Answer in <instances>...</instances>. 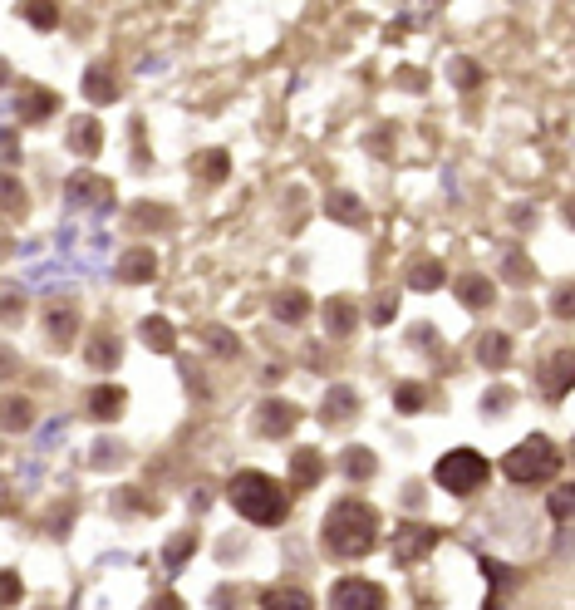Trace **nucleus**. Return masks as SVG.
<instances>
[{
  "label": "nucleus",
  "instance_id": "nucleus-32",
  "mask_svg": "<svg viewBox=\"0 0 575 610\" xmlns=\"http://www.w3.org/2000/svg\"><path fill=\"white\" fill-rule=\"evenodd\" d=\"M20 15L35 25V30H55L59 25V10L50 5V0H35V5H20Z\"/></svg>",
  "mask_w": 575,
  "mask_h": 610
},
{
  "label": "nucleus",
  "instance_id": "nucleus-16",
  "mask_svg": "<svg viewBox=\"0 0 575 610\" xmlns=\"http://www.w3.org/2000/svg\"><path fill=\"white\" fill-rule=\"evenodd\" d=\"M354 414H359V394H354V389H345V384H335V389L325 394L320 419H325V424H345V419H354Z\"/></svg>",
  "mask_w": 575,
  "mask_h": 610
},
{
  "label": "nucleus",
  "instance_id": "nucleus-43",
  "mask_svg": "<svg viewBox=\"0 0 575 610\" xmlns=\"http://www.w3.org/2000/svg\"><path fill=\"white\" fill-rule=\"evenodd\" d=\"M571 502H575L571 488H556L551 492V517H556V522H566V517H571Z\"/></svg>",
  "mask_w": 575,
  "mask_h": 610
},
{
  "label": "nucleus",
  "instance_id": "nucleus-14",
  "mask_svg": "<svg viewBox=\"0 0 575 610\" xmlns=\"http://www.w3.org/2000/svg\"><path fill=\"white\" fill-rule=\"evenodd\" d=\"M138 335H143V345H148L153 355H177V330L168 325V315H143Z\"/></svg>",
  "mask_w": 575,
  "mask_h": 610
},
{
  "label": "nucleus",
  "instance_id": "nucleus-10",
  "mask_svg": "<svg viewBox=\"0 0 575 610\" xmlns=\"http://www.w3.org/2000/svg\"><path fill=\"white\" fill-rule=\"evenodd\" d=\"M118 281H128V286H143V281H153L158 276V256L148 251V246H133V251H123L114 266Z\"/></svg>",
  "mask_w": 575,
  "mask_h": 610
},
{
  "label": "nucleus",
  "instance_id": "nucleus-6",
  "mask_svg": "<svg viewBox=\"0 0 575 610\" xmlns=\"http://www.w3.org/2000/svg\"><path fill=\"white\" fill-rule=\"evenodd\" d=\"M330 610H389V601H384V591L374 581L349 576V581L330 586Z\"/></svg>",
  "mask_w": 575,
  "mask_h": 610
},
{
  "label": "nucleus",
  "instance_id": "nucleus-33",
  "mask_svg": "<svg viewBox=\"0 0 575 610\" xmlns=\"http://www.w3.org/2000/svg\"><path fill=\"white\" fill-rule=\"evenodd\" d=\"M202 340H207L217 355H227V360H236V350H241V340H236L231 330H222V325H207V330H202Z\"/></svg>",
  "mask_w": 575,
  "mask_h": 610
},
{
  "label": "nucleus",
  "instance_id": "nucleus-35",
  "mask_svg": "<svg viewBox=\"0 0 575 610\" xmlns=\"http://www.w3.org/2000/svg\"><path fill=\"white\" fill-rule=\"evenodd\" d=\"M507 409H512V389H507V384L487 389V399H482V414H487V419H497V414H507Z\"/></svg>",
  "mask_w": 575,
  "mask_h": 610
},
{
  "label": "nucleus",
  "instance_id": "nucleus-7",
  "mask_svg": "<svg viewBox=\"0 0 575 610\" xmlns=\"http://www.w3.org/2000/svg\"><path fill=\"white\" fill-rule=\"evenodd\" d=\"M433 547H438V532H433V527H423V522H399V527H394V561H399V566L428 556Z\"/></svg>",
  "mask_w": 575,
  "mask_h": 610
},
{
  "label": "nucleus",
  "instance_id": "nucleus-3",
  "mask_svg": "<svg viewBox=\"0 0 575 610\" xmlns=\"http://www.w3.org/2000/svg\"><path fill=\"white\" fill-rule=\"evenodd\" d=\"M433 478H438V488L453 492V497H472V492L492 478V463H487L477 448H453V453L438 458Z\"/></svg>",
  "mask_w": 575,
  "mask_h": 610
},
{
  "label": "nucleus",
  "instance_id": "nucleus-40",
  "mask_svg": "<svg viewBox=\"0 0 575 610\" xmlns=\"http://www.w3.org/2000/svg\"><path fill=\"white\" fill-rule=\"evenodd\" d=\"M114 507L128 517V507H138V512H153V502L143 497V492H114Z\"/></svg>",
  "mask_w": 575,
  "mask_h": 610
},
{
  "label": "nucleus",
  "instance_id": "nucleus-28",
  "mask_svg": "<svg viewBox=\"0 0 575 610\" xmlns=\"http://www.w3.org/2000/svg\"><path fill=\"white\" fill-rule=\"evenodd\" d=\"M25 187H20V178H10V173H0V212L5 217H25Z\"/></svg>",
  "mask_w": 575,
  "mask_h": 610
},
{
  "label": "nucleus",
  "instance_id": "nucleus-39",
  "mask_svg": "<svg viewBox=\"0 0 575 610\" xmlns=\"http://www.w3.org/2000/svg\"><path fill=\"white\" fill-rule=\"evenodd\" d=\"M507 281H512V286H526V281H531V261H526L521 251L507 256Z\"/></svg>",
  "mask_w": 575,
  "mask_h": 610
},
{
  "label": "nucleus",
  "instance_id": "nucleus-26",
  "mask_svg": "<svg viewBox=\"0 0 575 610\" xmlns=\"http://www.w3.org/2000/svg\"><path fill=\"white\" fill-rule=\"evenodd\" d=\"M94 369H114L123 355H118V335H109V330H99L94 340H89V355H84Z\"/></svg>",
  "mask_w": 575,
  "mask_h": 610
},
{
  "label": "nucleus",
  "instance_id": "nucleus-42",
  "mask_svg": "<svg viewBox=\"0 0 575 610\" xmlns=\"http://www.w3.org/2000/svg\"><path fill=\"white\" fill-rule=\"evenodd\" d=\"M394 315H399V296H379V301H374V315H369V320H374V325H389Z\"/></svg>",
  "mask_w": 575,
  "mask_h": 610
},
{
  "label": "nucleus",
  "instance_id": "nucleus-19",
  "mask_svg": "<svg viewBox=\"0 0 575 610\" xmlns=\"http://www.w3.org/2000/svg\"><path fill=\"white\" fill-rule=\"evenodd\" d=\"M20 114L30 123H45V119H55L59 114V99L50 94V89H25L20 94Z\"/></svg>",
  "mask_w": 575,
  "mask_h": 610
},
{
  "label": "nucleus",
  "instance_id": "nucleus-49",
  "mask_svg": "<svg viewBox=\"0 0 575 610\" xmlns=\"http://www.w3.org/2000/svg\"><path fill=\"white\" fill-rule=\"evenodd\" d=\"M5 79H10V64L0 60V84H5Z\"/></svg>",
  "mask_w": 575,
  "mask_h": 610
},
{
  "label": "nucleus",
  "instance_id": "nucleus-22",
  "mask_svg": "<svg viewBox=\"0 0 575 610\" xmlns=\"http://www.w3.org/2000/svg\"><path fill=\"white\" fill-rule=\"evenodd\" d=\"M45 330H50V340H55V345H69V340L79 335V315H74V305H50Z\"/></svg>",
  "mask_w": 575,
  "mask_h": 610
},
{
  "label": "nucleus",
  "instance_id": "nucleus-30",
  "mask_svg": "<svg viewBox=\"0 0 575 610\" xmlns=\"http://www.w3.org/2000/svg\"><path fill=\"white\" fill-rule=\"evenodd\" d=\"M276 315H281L286 325H300V320L310 315V296H305V291H281V296H276Z\"/></svg>",
  "mask_w": 575,
  "mask_h": 610
},
{
  "label": "nucleus",
  "instance_id": "nucleus-36",
  "mask_svg": "<svg viewBox=\"0 0 575 610\" xmlns=\"http://www.w3.org/2000/svg\"><path fill=\"white\" fill-rule=\"evenodd\" d=\"M20 576L15 571H0V610H10V606H20Z\"/></svg>",
  "mask_w": 575,
  "mask_h": 610
},
{
  "label": "nucleus",
  "instance_id": "nucleus-37",
  "mask_svg": "<svg viewBox=\"0 0 575 610\" xmlns=\"http://www.w3.org/2000/svg\"><path fill=\"white\" fill-rule=\"evenodd\" d=\"M453 84H458V89H477V84H482V69L472 60H453Z\"/></svg>",
  "mask_w": 575,
  "mask_h": 610
},
{
  "label": "nucleus",
  "instance_id": "nucleus-31",
  "mask_svg": "<svg viewBox=\"0 0 575 610\" xmlns=\"http://www.w3.org/2000/svg\"><path fill=\"white\" fill-rule=\"evenodd\" d=\"M192 551H197V537H192V532H177L173 542L163 547V566H168V571H182V566L192 561Z\"/></svg>",
  "mask_w": 575,
  "mask_h": 610
},
{
  "label": "nucleus",
  "instance_id": "nucleus-21",
  "mask_svg": "<svg viewBox=\"0 0 575 610\" xmlns=\"http://www.w3.org/2000/svg\"><path fill=\"white\" fill-rule=\"evenodd\" d=\"M84 99H89V104H114L118 99V84L104 64H94V69L84 74Z\"/></svg>",
  "mask_w": 575,
  "mask_h": 610
},
{
  "label": "nucleus",
  "instance_id": "nucleus-48",
  "mask_svg": "<svg viewBox=\"0 0 575 610\" xmlns=\"http://www.w3.org/2000/svg\"><path fill=\"white\" fill-rule=\"evenodd\" d=\"M0 374H15V360H10V350H0Z\"/></svg>",
  "mask_w": 575,
  "mask_h": 610
},
{
  "label": "nucleus",
  "instance_id": "nucleus-24",
  "mask_svg": "<svg viewBox=\"0 0 575 610\" xmlns=\"http://www.w3.org/2000/svg\"><path fill=\"white\" fill-rule=\"evenodd\" d=\"M30 419H35V414H30V399H20V394H5V399H0V428H5V433H25Z\"/></svg>",
  "mask_w": 575,
  "mask_h": 610
},
{
  "label": "nucleus",
  "instance_id": "nucleus-44",
  "mask_svg": "<svg viewBox=\"0 0 575 610\" xmlns=\"http://www.w3.org/2000/svg\"><path fill=\"white\" fill-rule=\"evenodd\" d=\"M143 610H182V596H177V591H158Z\"/></svg>",
  "mask_w": 575,
  "mask_h": 610
},
{
  "label": "nucleus",
  "instance_id": "nucleus-4",
  "mask_svg": "<svg viewBox=\"0 0 575 610\" xmlns=\"http://www.w3.org/2000/svg\"><path fill=\"white\" fill-rule=\"evenodd\" d=\"M556 463H561V458H556V443L541 438V433H531L526 443H517V448L502 458V473L526 488V483H546V478L556 473Z\"/></svg>",
  "mask_w": 575,
  "mask_h": 610
},
{
  "label": "nucleus",
  "instance_id": "nucleus-8",
  "mask_svg": "<svg viewBox=\"0 0 575 610\" xmlns=\"http://www.w3.org/2000/svg\"><path fill=\"white\" fill-rule=\"evenodd\" d=\"M536 379H541V394L546 399H566L571 394V379H575V355L571 350L546 355V365H536Z\"/></svg>",
  "mask_w": 575,
  "mask_h": 610
},
{
  "label": "nucleus",
  "instance_id": "nucleus-9",
  "mask_svg": "<svg viewBox=\"0 0 575 610\" xmlns=\"http://www.w3.org/2000/svg\"><path fill=\"white\" fill-rule=\"evenodd\" d=\"M295 424H300V409L286 404V399H266V404L256 409V428H261V438H286Z\"/></svg>",
  "mask_w": 575,
  "mask_h": 610
},
{
  "label": "nucleus",
  "instance_id": "nucleus-2",
  "mask_svg": "<svg viewBox=\"0 0 575 610\" xmlns=\"http://www.w3.org/2000/svg\"><path fill=\"white\" fill-rule=\"evenodd\" d=\"M231 507L251 522V527H281L286 522V512H290V497L286 488L276 483V478H266V473H236L231 478Z\"/></svg>",
  "mask_w": 575,
  "mask_h": 610
},
{
  "label": "nucleus",
  "instance_id": "nucleus-41",
  "mask_svg": "<svg viewBox=\"0 0 575 610\" xmlns=\"http://www.w3.org/2000/svg\"><path fill=\"white\" fill-rule=\"evenodd\" d=\"M133 222H148V227H168V222H173V212H168V207H138V212H133Z\"/></svg>",
  "mask_w": 575,
  "mask_h": 610
},
{
  "label": "nucleus",
  "instance_id": "nucleus-29",
  "mask_svg": "<svg viewBox=\"0 0 575 610\" xmlns=\"http://www.w3.org/2000/svg\"><path fill=\"white\" fill-rule=\"evenodd\" d=\"M408 286L413 291H438L443 286V261H413L408 266Z\"/></svg>",
  "mask_w": 575,
  "mask_h": 610
},
{
  "label": "nucleus",
  "instance_id": "nucleus-38",
  "mask_svg": "<svg viewBox=\"0 0 575 610\" xmlns=\"http://www.w3.org/2000/svg\"><path fill=\"white\" fill-rule=\"evenodd\" d=\"M20 315H25V296H20V291H0V320L15 325Z\"/></svg>",
  "mask_w": 575,
  "mask_h": 610
},
{
  "label": "nucleus",
  "instance_id": "nucleus-45",
  "mask_svg": "<svg viewBox=\"0 0 575 610\" xmlns=\"http://www.w3.org/2000/svg\"><path fill=\"white\" fill-rule=\"evenodd\" d=\"M59 433H64V419H50V424H45V433H40V448H55Z\"/></svg>",
  "mask_w": 575,
  "mask_h": 610
},
{
  "label": "nucleus",
  "instance_id": "nucleus-46",
  "mask_svg": "<svg viewBox=\"0 0 575 610\" xmlns=\"http://www.w3.org/2000/svg\"><path fill=\"white\" fill-rule=\"evenodd\" d=\"M551 310H556L561 320H571V291H566V286L556 291V301H551Z\"/></svg>",
  "mask_w": 575,
  "mask_h": 610
},
{
  "label": "nucleus",
  "instance_id": "nucleus-15",
  "mask_svg": "<svg viewBox=\"0 0 575 610\" xmlns=\"http://www.w3.org/2000/svg\"><path fill=\"white\" fill-rule=\"evenodd\" d=\"M507 360H512V335H502V330H487V335H477V365L502 369Z\"/></svg>",
  "mask_w": 575,
  "mask_h": 610
},
{
  "label": "nucleus",
  "instance_id": "nucleus-1",
  "mask_svg": "<svg viewBox=\"0 0 575 610\" xmlns=\"http://www.w3.org/2000/svg\"><path fill=\"white\" fill-rule=\"evenodd\" d=\"M320 542L330 556H369L379 542V517L369 502H354L340 497L330 512H325V527H320Z\"/></svg>",
  "mask_w": 575,
  "mask_h": 610
},
{
  "label": "nucleus",
  "instance_id": "nucleus-34",
  "mask_svg": "<svg viewBox=\"0 0 575 610\" xmlns=\"http://www.w3.org/2000/svg\"><path fill=\"white\" fill-rule=\"evenodd\" d=\"M423 399H428L423 384H399V389H394V409H399V414H418Z\"/></svg>",
  "mask_w": 575,
  "mask_h": 610
},
{
  "label": "nucleus",
  "instance_id": "nucleus-13",
  "mask_svg": "<svg viewBox=\"0 0 575 610\" xmlns=\"http://www.w3.org/2000/svg\"><path fill=\"white\" fill-rule=\"evenodd\" d=\"M354 325H359V305L349 301V296H330V301H325V330H330L335 340H349Z\"/></svg>",
  "mask_w": 575,
  "mask_h": 610
},
{
  "label": "nucleus",
  "instance_id": "nucleus-11",
  "mask_svg": "<svg viewBox=\"0 0 575 610\" xmlns=\"http://www.w3.org/2000/svg\"><path fill=\"white\" fill-rule=\"evenodd\" d=\"M99 148H104L99 119H89V114L69 119V153H74V158H99Z\"/></svg>",
  "mask_w": 575,
  "mask_h": 610
},
{
  "label": "nucleus",
  "instance_id": "nucleus-5",
  "mask_svg": "<svg viewBox=\"0 0 575 610\" xmlns=\"http://www.w3.org/2000/svg\"><path fill=\"white\" fill-rule=\"evenodd\" d=\"M64 202H69V212H114V183L109 178H99V173H74L69 183H64Z\"/></svg>",
  "mask_w": 575,
  "mask_h": 610
},
{
  "label": "nucleus",
  "instance_id": "nucleus-23",
  "mask_svg": "<svg viewBox=\"0 0 575 610\" xmlns=\"http://www.w3.org/2000/svg\"><path fill=\"white\" fill-rule=\"evenodd\" d=\"M458 301L472 305V310H487V305L497 301V286H492L487 276H462L458 281Z\"/></svg>",
  "mask_w": 575,
  "mask_h": 610
},
{
  "label": "nucleus",
  "instance_id": "nucleus-27",
  "mask_svg": "<svg viewBox=\"0 0 575 610\" xmlns=\"http://www.w3.org/2000/svg\"><path fill=\"white\" fill-rule=\"evenodd\" d=\"M325 212H330L335 222H349V227H359V222H364V207H359V197H354V192H330V197H325Z\"/></svg>",
  "mask_w": 575,
  "mask_h": 610
},
{
  "label": "nucleus",
  "instance_id": "nucleus-20",
  "mask_svg": "<svg viewBox=\"0 0 575 610\" xmlns=\"http://www.w3.org/2000/svg\"><path fill=\"white\" fill-rule=\"evenodd\" d=\"M340 468H345V478H354V483H369L379 473V458H374V448H345L340 453Z\"/></svg>",
  "mask_w": 575,
  "mask_h": 610
},
{
  "label": "nucleus",
  "instance_id": "nucleus-47",
  "mask_svg": "<svg viewBox=\"0 0 575 610\" xmlns=\"http://www.w3.org/2000/svg\"><path fill=\"white\" fill-rule=\"evenodd\" d=\"M0 512H15V497H10V488L0 483Z\"/></svg>",
  "mask_w": 575,
  "mask_h": 610
},
{
  "label": "nucleus",
  "instance_id": "nucleus-12",
  "mask_svg": "<svg viewBox=\"0 0 575 610\" xmlns=\"http://www.w3.org/2000/svg\"><path fill=\"white\" fill-rule=\"evenodd\" d=\"M320 478H325V458H320V448H300L295 458H290V483L300 492L320 488Z\"/></svg>",
  "mask_w": 575,
  "mask_h": 610
},
{
  "label": "nucleus",
  "instance_id": "nucleus-18",
  "mask_svg": "<svg viewBox=\"0 0 575 610\" xmlns=\"http://www.w3.org/2000/svg\"><path fill=\"white\" fill-rule=\"evenodd\" d=\"M89 414L99 419V424H109L123 414V389L118 384H99V389H89Z\"/></svg>",
  "mask_w": 575,
  "mask_h": 610
},
{
  "label": "nucleus",
  "instance_id": "nucleus-25",
  "mask_svg": "<svg viewBox=\"0 0 575 610\" xmlns=\"http://www.w3.org/2000/svg\"><path fill=\"white\" fill-rule=\"evenodd\" d=\"M192 173L202 178V183H222L231 173V158L222 148H207V153H197V163H192Z\"/></svg>",
  "mask_w": 575,
  "mask_h": 610
},
{
  "label": "nucleus",
  "instance_id": "nucleus-17",
  "mask_svg": "<svg viewBox=\"0 0 575 610\" xmlns=\"http://www.w3.org/2000/svg\"><path fill=\"white\" fill-rule=\"evenodd\" d=\"M261 610H315V601L300 586H271V591H261Z\"/></svg>",
  "mask_w": 575,
  "mask_h": 610
}]
</instances>
